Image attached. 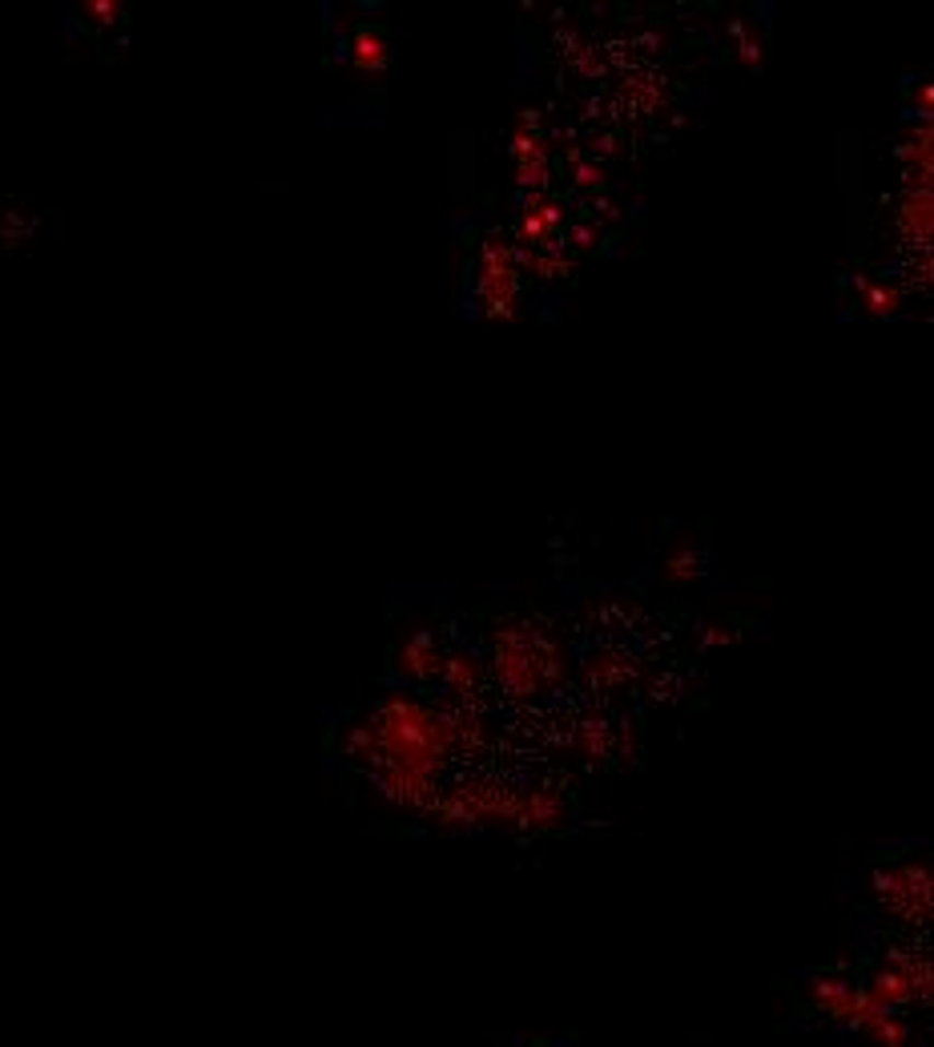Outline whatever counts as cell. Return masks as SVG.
<instances>
[{
	"label": "cell",
	"mask_w": 934,
	"mask_h": 1047,
	"mask_svg": "<svg viewBox=\"0 0 934 1047\" xmlns=\"http://www.w3.org/2000/svg\"><path fill=\"white\" fill-rule=\"evenodd\" d=\"M81 13H85L93 25H113V21L122 16V4H117V0H89Z\"/></svg>",
	"instance_id": "obj_1"
}]
</instances>
